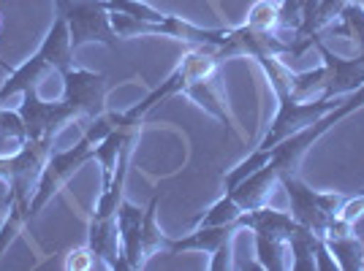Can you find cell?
I'll use <instances>...</instances> for the list:
<instances>
[{
  "label": "cell",
  "instance_id": "obj_1",
  "mask_svg": "<svg viewBox=\"0 0 364 271\" xmlns=\"http://www.w3.org/2000/svg\"><path fill=\"white\" fill-rule=\"evenodd\" d=\"M55 138H28L16 152L0 155V182L9 187L6 206H16L31 220V198L38 184L41 168L52 155Z\"/></svg>",
  "mask_w": 364,
  "mask_h": 271
},
{
  "label": "cell",
  "instance_id": "obj_2",
  "mask_svg": "<svg viewBox=\"0 0 364 271\" xmlns=\"http://www.w3.org/2000/svg\"><path fill=\"white\" fill-rule=\"evenodd\" d=\"M237 226L247 228L256 239V258L258 269L283 271L286 263V250H289V236L299 228V223L291 217V211H277L272 206H258V209L242 211Z\"/></svg>",
  "mask_w": 364,
  "mask_h": 271
},
{
  "label": "cell",
  "instance_id": "obj_3",
  "mask_svg": "<svg viewBox=\"0 0 364 271\" xmlns=\"http://www.w3.org/2000/svg\"><path fill=\"white\" fill-rule=\"evenodd\" d=\"M58 14L65 19L74 52L85 44H104L117 52V33L109 19L107 0H55Z\"/></svg>",
  "mask_w": 364,
  "mask_h": 271
},
{
  "label": "cell",
  "instance_id": "obj_4",
  "mask_svg": "<svg viewBox=\"0 0 364 271\" xmlns=\"http://www.w3.org/2000/svg\"><path fill=\"white\" fill-rule=\"evenodd\" d=\"M92 147H95V144H92L90 136L82 133V138L76 141L74 147H68V150H52V155L46 157L44 168H41L38 184H36V190H33L31 220H36V217L41 214V209L60 193L63 184L71 179L79 168L85 166V163H90Z\"/></svg>",
  "mask_w": 364,
  "mask_h": 271
},
{
  "label": "cell",
  "instance_id": "obj_5",
  "mask_svg": "<svg viewBox=\"0 0 364 271\" xmlns=\"http://www.w3.org/2000/svg\"><path fill=\"white\" fill-rule=\"evenodd\" d=\"M346 98V95H343ZM343 98H310V101H296L294 95H286L277 101V114H274L269 131L261 138V150H272L274 144H280L283 138H289L291 133L302 131L307 125L318 122L326 111H332L334 106Z\"/></svg>",
  "mask_w": 364,
  "mask_h": 271
},
{
  "label": "cell",
  "instance_id": "obj_6",
  "mask_svg": "<svg viewBox=\"0 0 364 271\" xmlns=\"http://www.w3.org/2000/svg\"><path fill=\"white\" fill-rule=\"evenodd\" d=\"M63 101L76 111V120L90 122L107 111V76L71 65L60 74Z\"/></svg>",
  "mask_w": 364,
  "mask_h": 271
},
{
  "label": "cell",
  "instance_id": "obj_7",
  "mask_svg": "<svg viewBox=\"0 0 364 271\" xmlns=\"http://www.w3.org/2000/svg\"><path fill=\"white\" fill-rule=\"evenodd\" d=\"M19 117L25 122L28 138H55L63 131V125L76 120V111L65 101H44L38 95V87L22 92Z\"/></svg>",
  "mask_w": 364,
  "mask_h": 271
},
{
  "label": "cell",
  "instance_id": "obj_8",
  "mask_svg": "<svg viewBox=\"0 0 364 271\" xmlns=\"http://www.w3.org/2000/svg\"><path fill=\"white\" fill-rule=\"evenodd\" d=\"M316 49L321 55V65L326 68V87H323V98H343L359 90L364 84V52H359L353 60H343L337 57L329 46L323 44V38L316 41Z\"/></svg>",
  "mask_w": 364,
  "mask_h": 271
},
{
  "label": "cell",
  "instance_id": "obj_9",
  "mask_svg": "<svg viewBox=\"0 0 364 271\" xmlns=\"http://www.w3.org/2000/svg\"><path fill=\"white\" fill-rule=\"evenodd\" d=\"M283 184V190H286V196H289V204H291V217L304 226L307 231H313L316 236H326V226H329V214L321 209L318 201H316V190L310 187V184H304V179L299 174H294V177H283L280 179Z\"/></svg>",
  "mask_w": 364,
  "mask_h": 271
},
{
  "label": "cell",
  "instance_id": "obj_10",
  "mask_svg": "<svg viewBox=\"0 0 364 271\" xmlns=\"http://www.w3.org/2000/svg\"><path fill=\"white\" fill-rule=\"evenodd\" d=\"M87 247L92 255L98 258V266L109 271H128L120 253V228H117V214L114 217H95L92 214L87 223Z\"/></svg>",
  "mask_w": 364,
  "mask_h": 271
},
{
  "label": "cell",
  "instance_id": "obj_11",
  "mask_svg": "<svg viewBox=\"0 0 364 271\" xmlns=\"http://www.w3.org/2000/svg\"><path fill=\"white\" fill-rule=\"evenodd\" d=\"M141 220H144V209L134 206L131 201L122 198L117 206V228H120V253L125 260V269H141Z\"/></svg>",
  "mask_w": 364,
  "mask_h": 271
},
{
  "label": "cell",
  "instance_id": "obj_12",
  "mask_svg": "<svg viewBox=\"0 0 364 271\" xmlns=\"http://www.w3.org/2000/svg\"><path fill=\"white\" fill-rule=\"evenodd\" d=\"M274 184H280V177H277L272 163H267V166H261L258 171H253L247 179L240 182L234 190H228V196L240 204L242 211H250L267 204V198H269Z\"/></svg>",
  "mask_w": 364,
  "mask_h": 271
},
{
  "label": "cell",
  "instance_id": "obj_13",
  "mask_svg": "<svg viewBox=\"0 0 364 271\" xmlns=\"http://www.w3.org/2000/svg\"><path fill=\"white\" fill-rule=\"evenodd\" d=\"M237 231H242L237 223H231V226H196V231H191L182 239H168V253H207V255H213L223 241L234 239Z\"/></svg>",
  "mask_w": 364,
  "mask_h": 271
},
{
  "label": "cell",
  "instance_id": "obj_14",
  "mask_svg": "<svg viewBox=\"0 0 364 271\" xmlns=\"http://www.w3.org/2000/svg\"><path fill=\"white\" fill-rule=\"evenodd\" d=\"M46 74H52V65L44 60L41 52H36L31 60H25L22 65H16V68L9 71L6 82L0 84V104H6V101L14 98V95H22L25 90L38 87V82H41Z\"/></svg>",
  "mask_w": 364,
  "mask_h": 271
},
{
  "label": "cell",
  "instance_id": "obj_15",
  "mask_svg": "<svg viewBox=\"0 0 364 271\" xmlns=\"http://www.w3.org/2000/svg\"><path fill=\"white\" fill-rule=\"evenodd\" d=\"M38 52L44 55V60L52 65V71H68L74 65V46H71V33H68V25L60 14L55 16L52 28L44 35V41L38 46Z\"/></svg>",
  "mask_w": 364,
  "mask_h": 271
},
{
  "label": "cell",
  "instance_id": "obj_16",
  "mask_svg": "<svg viewBox=\"0 0 364 271\" xmlns=\"http://www.w3.org/2000/svg\"><path fill=\"white\" fill-rule=\"evenodd\" d=\"M329 253L334 255L340 271H362L364 269V247L356 239V233L348 236H334V239H323Z\"/></svg>",
  "mask_w": 364,
  "mask_h": 271
},
{
  "label": "cell",
  "instance_id": "obj_17",
  "mask_svg": "<svg viewBox=\"0 0 364 271\" xmlns=\"http://www.w3.org/2000/svg\"><path fill=\"white\" fill-rule=\"evenodd\" d=\"M185 95L188 98H193L204 111H210L213 117H218V120L223 122L226 128H231L234 125V120H231V114H228L226 104L220 101V95H218V90L213 87V79H204V82H191L188 87H185Z\"/></svg>",
  "mask_w": 364,
  "mask_h": 271
},
{
  "label": "cell",
  "instance_id": "obj_18",
  "mask_svg": "<svg viewBox=\"0 0 364 271\" xmlns=\"http://www.w3.org/2000/svg\"><path fill=\"white\" fill-rule=\"evenodd\" d=\"M316 233L299 226L289 236L291 250V269L294 271H316Z\"/></svg>",
  "mask_w": 364,
  "mask_h": 271
},
{
  "label": "cell",
  "instance_id": "obj_19",
  "mask_svg": "<svg viewBox=\"0 0 364 271\" xmlns=\"http://www.w3.org/2000/svg\"><path fill=\"white\" fill-rule=\"evenodd\" d=\"M340 25H329L326 31L332 35H343V38H350L356 41V49L364 52V6L362 3H346V9L340 11Z\"/></svg>",
  "mask_w": 364,
  "mask_h": 271
},
{
  "label": "cell",
  "instance_id": "obj_20",
  "mask_svg": "<svg viewBox=\"0 0 364 271\" xmlns=\"http://www.w3.org/2000/svg\"><path fill=\"white\" fill-rule=\"evenodd\" d=\"M155 209H158V196L150 198L147 209H144V220H141V260L147 263L155 253L168 250V239L161 233V228L155 223Z\"/></svg>",
  "mask_w": 364,
  "mask_h": 271
},
{
  "label": "cell",
  "instance_id": "obj_21",
  "mask_svg": "<svg viewBox=\"0 0 364 271\" xmlns=\"http://www.w3.org/2000/svg\"><path fill=\"white\" fill-rule=\"evenodd\" d=\"M25 141H28V131H25V122L19 117V111L6 109L0 104V147L16 152Z\"/></svg>",
  "mask_w": 364,
  "mask_h": 271
},
{
  "label": "cell",
  "instance_id": "obj_22",
  "mask_svg": "<svg viewBox=\"0 0 364 271\" xmlns=\"http://www.w3.org/2000/svg\"><path fill=\"white\" fill-rule=\"evenodd\" d=\"M326 87V68L318 65L316 71H302L291 76V95L296 101H310V98H323Z\"/></svg>",
  "mask_w": 364,
  "mask_h": 271
},
{
  "label": "cell",
  "instance_id": "obj_23",
  "mask_svg": "<svg viewBox=\"0 0 364 271\" xmlns=\"http://www.w3.org/2000/svg\"><path fill=\"white\" fill-rule=\"evenodd\" d=\"M240 214H242L240 204L226 193L223 198H218L204 214H198L196 226H231V223L240 220Z\"/></svg>",
  "mask_w": 364,
  "mask_h": 271
},
{
  "label": "cell",
  "instance_id": "obj_24",
  "mask_svg": "<svg viewBox=\"0 0 364 271\" xmlns=\"http://www.w3.org/2000/svg\"><path fill=\"white\" fill-rule=\"evenodd\" d=\"M269 157H272V152L256 147V150L250 152V155L245 157L240 166H234L226 177H223V187H226V193H228V190H234V187H237L242 179H247L253 171H258L261 166H267V163H269Z\"/></svg>",
  "mask_w": 364,
  "mask_h": 271
},
{
  "label": "cell",
  "instance_id": "obj_25",
  "mask_svg": "<svg viewBox=\"0 0 364 271\" xmlns=\"http://www.w3.org/2000/svg\"><path fill=\"white\" fill-rule=\"evenodd\" d=\"M277 25H280V6H274L272 0H256L247 14V28L258 33H274Z\"/></svg>",
  "mask_w": 364,
  "mask_h": 271
},
{
  "label": "cell",
  "instance_id": "obj_26",
  "mask_svg": "<svg viewBox=\"0 0 364 271\" xmlns=\"http://www.w3.org/2000/svg\"><path fill=\"white\" fill-rule=\"evenodd\" d=\"M28 223H31V220L25 217V211L16 209V206H9V214H6V220H3V226H0V258L9 250V244L16 239V233L28 226Z\"/></svg>",
  "mask_w": 364,
  "mask_h": 271
},
{
  "label": "cell",
  "instance_id": "obj_27",
  "mask_svg": "<svg viewBox=\"0 0 364 271\" xmlns=\"http://www.w3.org/2000/svg\"><path fill=\"white\" fill-rule=\"evenodd\" d=\"M98 266V258L92 255V250L87 244H82V247H74L68 255H65V269L71 271H90Z\"/></svg>",
  "mask_w": 364,
  "mask_h": 271
},
{
  "label": "cell",
  "instance_id": "obj_28",
  "mask_svg": "<svg viewBox=\"0 0 364 271\" xmlns=\"http://www.w3.org/2000/svg\"><path fill=\"white\" fill-rule=\"evenodd\" d=\"M316 271H340L337 260H334V255L326 247V241L321 239V236L316 239Z\"/></svg>",
  "mask_w": 364,
  "mask_h": 271
},
{
  "label": "cell",
  "instance_id": "obj_29",
  "mask_svg": "<svg viewBox=\"0 0 364 271\" xmlns=\"http://www.w3.org/2000/svg\"><path fill=\"white\" fill-rule=\"evenodd\" d=\"M210 269L213 271H226V269H234V263H231V239L223 241L218 250L213 253V260H210Z\"/></svg>",
  "mask_w": 364,
  "mask_h": 271
},
{
  "label": "cell",
  "instance_id": "obj_30",
  "mask_svg": "<svg viewBox=\"0 0 364 271\" xmlns=\"http://www.w3.org/2000/svg\"><path fill=\"white\" fill-rule=\"evenodd\" d=\"M348 3H362V0H348Z\"/></svg>",
  "mask_w": 364,
  "mask_h": 271
},
{
  "label": "cell",
  "instance_id": "obj_31",
  "mask_svg": "<svg viewBox=\"0 0 364 271\" xmlns=\"http://www.w3.org/2000/svg\"><path fill=\"white\" fill-rule=\"evenodd\" d=\"M359 193H364V187H362V190H359Z\"/></svg>",
  "mask_w": 364,
  "mask_h": 271
},
{
  "label": "cell",
  "instance_id": "obj_32",
  "mask_svg": "<svg viewBox=\"0 0 364 271\" xmlns=\"http://www.w3.org/2000/svg\"><path fill=\"white\" fill-rule=\"evenodd\" d=\"M362 6H364V0H362Z\"/></svg>",
  "mask_w": 364,
  "mask_h": 271
}]
</instances>
